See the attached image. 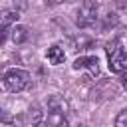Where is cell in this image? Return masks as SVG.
I'll return each mask as SVG.
<instances>
[{"instance_id": "6da1fadb", "label": "cell", "mask_w": 127, "mask_h": 127, "mask_svg": "<svg viewBox=\"0 0 127 127\" xmlns=\"http://www.w3.org/2000/svg\"><path fill=\"white\" fill-rule=\"evenodd\" d=\"M2 81H4V87H6L8 91L18 93V91H24V89L30 85V73H28L26 69H16V67H12V69H8V71L4 73Z\"/></svg>"}, {"instance_id": "7a4b0ae2", "label": "cell", "mask_w": 127, "mask_h": 127, "mask_svg": "<svg viewBox=\"0 0 127 127\" xmlns=\"http://www.w3.org/2000/svg\"><path fill=\"white\" fill-rule=\"evenodd\" d=\"M107 54H109V69L115 71V73H125L127 71V52H123L115 44L113 46L109 44Z\"/></svg>"}, {"instance_id": "3957f363", "label": "cell", "mask_w": 127, "mask_h": 127, "mask_svg": "<svg viewBox=\"0 0 127 127\" xmlns=\"http://www.w3.org/2000/svg\"><path fill=\"white\" fill-rule=\"evenodd\" d=\"M97 20V4L95 2H83L77 10V26L87 28L91 24H95Z\"/></svg>"}, {"instance_id": "277c9868", "label": "cell", "mask_w": 127, "mask_h": 127, "mask_svg": "<svg viewBox=\"0 0 127 127\" xmlns=\"http://www.w3.org/2000/svg\"><path fill=\"white\" fill-rule=\"evenodd\" d=\"M48 109H50L52 117H56V121H62V119L65 117L69 105H67V101H65L62 95H52L50 101H48Z\"/></svg>"}, {"instance_id": "5b68a950", "label": "cell", "mask_w": 127, "mask_h": 127, "mask_svg": "<svg viewBox=\"0 0 127 127\" xmlns=\"http://www.w3.org/2000/svg\"><path fill=\"white\" fill-rule=\"evenodd\" d=\"M73 69H89L91 75L99 73V62L95 56H81L73 62Z\"/></svg>"}, {"instance_id": "8992f818", "label": "cell", "mask_w": 127, "mask_h": 127, "mask_svg": "<svg viewBox=\"0 0 127 127\" xmlns=\"http://www.w3.org/2000/svg\"><path fill=\"white\" fill-rule=\"evenodd\" d=\"M46 58H48V62L50 64H54V65H58V64H62L64 60H65V52H64V48L62 46H52L50 50H48V54H46Z\"/></svg>"}, {"instance_id": "52a82bcc", "label": "cell", "mask_w": 127, "mask_h": 127, "mask_svg": "<svg viewBox=\"0 0 127 127\" xmlns=\"http://www.w3.org/2000/svg\"><path fill=\"white\" fill-rule=\"evenodd\" d=\"M26 38H28V28H26V26H14V28H12V40H14L16 44L26 42Z\"/></svg>"}, {"instance_id": "ba28073f", "label": "cell", "mask_w": 127, "mask_h": 127, "mask_svg": "<svg viewBox=\"0 0 127 127\" xmlns=\"http://www.w3.org/2000/svg\"><path fill=\"white\" fill-rule=\"evenodd\" d=\"M16 20H18V12H16V10H4V12H2V18H0L2 28H8V24H12V22H16Z\"/></svg>"}, {"instance_id": "9c48e42d", "label": "cell", "mask_w": 127, "mask_h": 127, "mask_svg": "<svg viewBox=\"0 0 127 127\" xmlns=\"http://www.w3.org/2000/svg\"><path fill=\"white\" fill-rule=\"evenodd\" d=\"M115 127H127V109H123L115 117Z\"/></svg>"}, {"instance_id": "30bf717a", "label": "cell", "mask_w": 127, "mask_h": 127, "mask_svg": "<svg viewBox=\"0 0 127 127\" xmlns=\"http://www.w3.org/2000/svg\"><path fill=\"white\" fill-rule=\"evenodd\" d=\"M121 85L127 89V71H125V73H121Z\"/></svg>"}, {"instance_id": "8fae6325", "label": "cell", "mask_w": 127, "mask_h": 127, "mask_svg": "<svg viewBox=\"0 0 127 127\" xmlns=\"http://www.w3.org/2000/svg\"><path fill=\"white\" fill-rule=\"evenodd\" d=\"M34 127H48V123H44V121H38Z\"/></svg>"}]
</instances>
